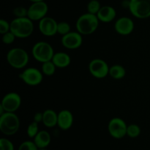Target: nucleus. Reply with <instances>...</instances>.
<instances>
[{
  "label": "nucleus",
  "mask_w": 150,
  "mask_h": 150,
  "mask_svg": "<svg viewBox=\"0 0 150 150\" xmlns=\"http://www.w3.org/2000/svg\"><path fill=\"white\" fill-rule=\"evenodd\" d=\"M21 97L18 93L10 92L4 96L0 104L5 112L16 113L21 105Z\"/></svg>",
  "instance_id": "obj_10"
},
{
  "label": "nucleus",
  "mask_w": 150,
  "mask_h": 150,
  "mask_svg": "<svg viewBox=\"0 0 150 150\" xmlns=\"http://www.w3.org/2000/svg\"><path fill=\"white\" fill-rule=\"evenodd\" d=\"M74 121L73 115L69 110H62L58 113L57 126L62 130H68L72 127Z\"/></svg>",
  "instance_id": "obj_15"
},
{
  "label": "nucleus",
  "mask_w": 150,
  "mask_h": 150,
  "mask_svg": "<svg viewBox=\"0 0 150 150\" xmlns=\"http://www.w3.org/2000/svg\"><path fill=\"white\" fill-rule=\"evenodd\" d=\"M33 139V141L38 149L47 148L51 144V136L48 131L41 130L39 131L38 135Z\"/></svg>",
  "instance_id": "obj_19"
},
{
  "label": "nucleus",
  "mask_w": 150,
  "mask_h": 150,
  "mask_svg": "<svg viewBox=\"0 0 150 150\" xmlns=\"http://www.w3.org/2000/svg\"><path fill=\"white\" fill-rule=\"evenodd\" d=\"M135 24L133 21L127 16L120 17L116 21L114 24V29L118 34L121 35H129L133 32Z\"/></svg>",
  "instance_id": "obj_14"
},
{
  "label": "nucleus",
  "mask_w": 150,
  "mask_h": 150,
  "mask_svg": "<svg viewBox=\"0 0 150 150\" xmlns=\"http://www.w3.org/2000/svg\"><path fill=\"white\" fill-rule=\"evenodd\" d=\"M142 132L140 126L136 124H131L130 125H127V135L131 138H136L140 135Z\"/></svg>",
  "instance_id": "obj_23"
},
{
  "label": "nucleus",
  "mask_w": 150,
  "mask_h": 150,
  "mask_svg": "<svg viewBox=\"0 0 150 150\" xmlns=\"http://www.w3.org/2000/svg\"><path fill=\"white\" fill-rule=\"evenodd\" d=\"M71 32V26L70 24L66 21H60L57 26V34H59L62 36L67 35Z\"/></svg>",
  "instance_id": "obj_24"
},
{
  "label": "nucleus",
  "mask_w": 150,
  "mask_h": 150,
  "mask_svg": "<svg viewBox=\"0 0 150 150\" xmlns=\"http://www.w3.org/2000/svg\"><path fill=\"white\" fill-rule=\"evenodd\" d=\"M48 12V6L45 1L32 3L28 8V16L32 21H40L47 16Z\"/></svg>",
  "instance_id": "obj_11"
},
{
  "label": "nucleus",
  "mask_w": 150,
  "mask_h": 150,
  "mask_svg": "<svg viewBox=\"0 0 150 150\" xmlns=\"http://www.w3.org/2000/svg\"><path fill=\"white\" fill-rule=\"evenodd\" d=\"M29 1H30L32 3H34V2H38V1H45V0H29Z\"/></svg>",
  "instance_id": "obj_32"
},
{
  "label": "nucleus",
  "mask_w": 150,
  "mask_h": 150,
  "mask_svg": "<svg viewBox=\"0 0 150 150\" xmlns=\"http://www.w3.org/2000/svg\"><path fill=\"white\" fill-rule=\"evenodd\" d=\"M127 125L126 122L120 117L113 118L108 122V133L115 139H121L127 135Z\"/></svg>",
  "instance_id": "obj_8"
},
{
  "label": "nucleus",
  "mask_w": 150,
  "mask_h": 150,
  "mask_svg": "<svg viewBox=\"0 0 150 150\" xmlns=\"http://www.w3.org/2000/svg\"><path fill=\"white\" fill-rule=\"evenodd\" d=\"M0 150H15L13 143L6 138L0 139Z\"/></svg>",
  "instance_id": "obj_26"
},
{
  "label": "nucleus",
  "mask_w": 150,
  "mask_h": 150,
  "mask_svg": "<svg viewBox=\"0 0 150 150\" xmlns=\"http://www.w3.org/2000/svg\"><path fill=\"white\" fill-rule=\"evenodd\" d=\"M38 124H39L37 123V122L32 121V123L28 125L27 129H26V134H27L28 137H29L30 138H34L38 135V133L39 132Z\"/></svg>",
  "instance_id": "obj_25"
},
{
  "label": "nucleus",
  "mask_w": 150,
  "mask_h": 150,
  "mask_svg": "<svg viewBox=\"0 0 150 150\" xmlns=\"http://www.w3.org/2000/svg\"><path fill=\"white\" fill-rule=\"evenodd\" d=\"M56 69H57V66L54 65L52 60H51V61H48L42 63L41 71L42 72L43 75H45V76H51L55 74Z\"/></svg>",
  "instance_id": "obj_21"
},
{
  "label": "nucleus",
  "mask_w": 150,
  "mask_h": 150,
  "mask_svg": "<svg viewBox=\"0 0 150 150\" xmlns=\"http://www.w3.org/2000/svg\"><path fill=\"white\" fill-rule=\"evenodd\" d=\"M42 124L46 127L51 128L57 126L58 121V113L52 109H47L42 112Z\"/></svg>",
  "instance_id": "obj_18"
},
{
  "label": "nucleus",
  "mask_w": 150,
  "mask_h": 150,
  "mask_svg": "<svg viewBox=\"0 0 150 150\" xmlns=\"http://www.w3.org/2000/svg\"><path fill=\"white\" fill-rule=\"evenodd\" d=\"M7 60L11 67L16 69H21L27 66L29 57L26 50L16 47L9 50L7 54Z\"/></svg>",
  "instance_id": "obj_4"
},
{
  "label": "nucleus",
  "mask_w": 150,
  "mask_h": 150,
  "mask_svg": "<svg viewBox=\"0 0 150 150\" xmlns=\"http://www.w3.org/2000/svg\"><path fill=\"white\" fill-rule=\"evenodd\" d=\"M62 45L67 49H76L81 46L83 37L79 32H70L63 35L61 39Z\"/></svg>",
  "instance_id": "obj_13"
},
{
  "label": "nucleus",
  "mask_w": 150,
  "mask_h": 150,
  "mask_svg": "<svg viewBox=\"0 0 150 150\" xmlns=\"http://www.w3.org/2000/svg\"><path fill=\"white\" fill-rule=\"evenodd\" d=\"M16 35H15L13 32L10 31V32L2 35V38H1V39H2V42L4 43V44H7V45H9V44H13V43L15 41V40H16Z\"/></svg>",
  "instance_id": "obj_29"
},
{
  "label": "nucleus",
  "mask_w": 150,
  "mask_h": 150,
  "mask_svg": "<svg viewBox=\"0 0 150 150\" xmlns=\"http://www.w3.org/2000/svg\"><path fill=\"white\" fill-rule=\"evenodd\" d=\"M42 118H43V113L41 112H38L35 113L33 116V121L37 122V123H40L42 122Z\"/></svg>",
  "instance_id": "obj_31"
},
{
  "label": "nucleus",
  "mask_w": 150,
  "mask_h": 150,
  "mask_svg": "<svg viewBox=\"0 0 150 150\" xmlns=\"http://www.w3.org/2000/svg\"><path fill=\"white\" fill-rule=\"evenodd\" d=\"M88 68L91 75L97 79H103L109 74L110 67L103 59H93L89 63Z\"/></svg>",
  "instance_id": "obj_9"
},
{
  "label": "nucleus",
  "mask_w": 150,
  "mask_h": 150,
  "mask_svg": "<svg viewBox=\"0 0 150 150\" xmlns=\"http://www.w3.org/2000/svg\"><path fill=\"white\" fill-rule=\"evenodd\" d=\"M54 54L52 46L45 41L37 42L32 49V54L35 60L41 63L52 60Z\"/></svg>",
  "instance_id": "obj_5"
},
{
  "label": "nucleus",
  "mask_w": 150,
  "mask_h": 150,
  "mask_svg": "<svg viewBox=\"0 0 150 150\" xmlns=\"http://www.w3.org/2000/svg\"><path fill=\"white\" fill-rule=\"evenodd\" d=\"M52 62L57 66V68L64 69L70 65L71 57L67 53L59 51V52H56L54 54L52 58Z\"/></svg>",
  "instance_id": "obj_17"
},
{
  "label": "nucleus",
  "mask_w": 150,
  "mask_h": 150,
  "mask_svg": "<svg viewBox=\"0 0 150 150\" xmlns=\"http://www.w3.org/2000/svg\"><path fill=\"white\" fill-rule=\"evenodd\" d=\"M20 119L16 113L6 112L0 116V131L6 136L15 135L20 128Z\"/></svg>",
  "instance_id": "obj_3"
},
{
  "label": "nucleus",
  "mask_w": 150,
  "mask_h": 150,
  "mask_svg": "<svg viewBox=\"0 0 150 150\" xmlns=\"http://www.w3.org/2000/svg\"><path fill=\"white\" fill-rule=\"evenodd\" d=\"M128 9L137 19H148L150 17V0H130Z\"/></svg>",
  "instance_id": "obj_6"
},
{
  "label": "nucleus",
  "mask_w": 150,
  "mask_h": 150,
  "mask_svg": "<svg viewBox=\"0 0 150 150\" xmlns=\"http://www.w3.org/2000/svg\"><path fill=\"white\" fill-rule=\"evenodd\" d=\"M109 75L114 79H121L126 75V70L122 65H113L109 69Z\"/></svg>",
  "instance_id": "obj_20"
},
{
  "label": "nucleus",
  "mask_w": 150,
  "mask_h": 150,
  "mask_svg": "<svg viewBox=\"0 0 150 150\" xmlns=\"http://www.w3.org/2000/svg\"><path fill=\"white\" fill-rule=\"evenodd\" d=\"M10 31V23L4 19L0 20V33L1 35L7 33Z\"/></svg>",
  "instance_id": "obj_30"
},
{
  "label": "nucleus",
  "mask_w": 150,
  "mask_h": 150,
  "mask_svg": "<svg viewBox=\"0 0 150 150\" xmlns=\"http://www.w3.org/2000/svg\"><path fill=\"white\" fill-rule=\"evenodd\" d=\"M99 23L97 15L86 13L78 18L76 24V29L82 35H89L98 29Z\"/></svg>",
  "instance_id": "obj_1"
},
{
  "label": "nucleus",
  "mask_w": 150,
  "mask_h": 150,
  "mask_svg": "<svg viewBox=\"0 0 150 150\" xmlns=\"http://www.w3.org/2000/svg\"><path fill=\"white\" fill-rule=\"evenodd\" d=\"M38 150H49V149L47 148H40V149H38Z\"/></svg>",
  "instance_id": "obj_33"
},
{
  "label": "nucleus",
  "mask_w": 150,
  "mask_h": 150,
  "mask_svg": "<svg viewBox=\"0 0 150 150\" xmlns=\"http://www.w3.org/2000/svg\"><path fill=\"white\" fill-rule=\"evenodd\" d=\"M102 7L100 2L99 0H90L88 2L86 8H87V13L91 14L97 15L100 8Z\"/></svg>",
  "instance_id": "obj_22"
},
{
  "label": "nucleus",
  "mask_w": 150,
  "mask_h": 150,
  "mask_svg": "<svg viewBox=\"0 0 150 150\" xmlns=\"http://www.w3.org/2000/svg\"><path fill=\"white\" fill-rule=\"evenodd\" d=\"M58 22L53 18L45 16L38 23V29L41 34L46 37H52L57 34Z\"/></svg>",
  "instance_id": "obj_12"
},
{
  "label": "nucleus",
  "mask_w": 150,
  "mask_h": 150,
  "mask_svg": "<svg viewBox=\"0 0 150 150\" xmlns=\"http://www.w3.org/2000/svg\"><path fill=\"white\" fill-rule=\"evenodd\" d=\"M98 19L103 23H110L117 17V11L114 7L110 5L102 6L97 14Z\"/></svg>",
  "instance_id": "obj_16"
},
{
  "label": "nucleus",
  "mask_w": 150,
  "mask_h": 150,
  "mask_svg": "<svg viewBox=\"0 0 150 150\" xmlns=\"http://www.w3.org/2000/svg\"><path fill=\"white\" fill-rule=\"evenodd\" d=\"M34 31L33 21L28 17L15 18L10 22V32L16 38H26L30 36Z\"/></svg>",
  "instance_id": "obj_2"
},
{
  "label": "nucleus",
  "mask_w": 150,
  "mask_h": 150,
  "mask_svg": "<svg viewBox=\"0 0 150 150\" xmlns=\"http://www.w3.org/2000/svg\"><path fill=\"white\" fill-rule=\"evenodd\" d=\"M13 13L16 18H24L28 16V9L26 7L18 6L13 9Z\"/></svg>",
  "instance_id": "obj_28"
},
{
  "label": "nucleus",
  "mask_w": 150,
  "mask_h": 150,
  "mask_svg": "<svg viewBox=\"0 0 150 150\" xmlns=\"http://www.w3.org/2000/svg\"><path fill=\"white\" fill-rule=\"evenodd\" d=\"M18 150H38V147L34 141H25L20 144Z\"/></svg>",
  "instance_id": "obj_27"
},
{
  "label": "nucleus",
  "mask_w": 150,
  "mask_h": 150,
  "mask_svg": "<svg viewBox=\"0 0 150 150\" xmlns=\"http://www.w3.org/2000/svg\"><path fill=\"white\" fill-rule=\"evenodd\" d=\"M43 74L41 70L35 67L25 69L19 74L18 76L25 84L29 86H37L42 82Z\"/></svg>",
  "instance_id": "obj_7"
}]
</instances>
